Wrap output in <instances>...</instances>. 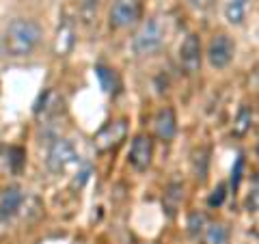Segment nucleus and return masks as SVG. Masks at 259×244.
Returning <instances> with one entry per match:
<instances>
[{"label":"nucleus","instance_id":"f8f14e48","mask_svg":"<svg viewBox=\"0 0 259 244\" xmlns=\"http://www.w3.org/2000/svg\"><path fill=\"white\" fill-rule=\"evenodd\" d=\"M246 9H248V0H229L225 7V15H227V22L238 26V24L244 22L246 18Z\"/></svg>","mask_w":259,"mask_h":244},{"label":"nucleus","instance_id":"1a4fd4ad","mask_svg":"<svg viewBox=\"0 0 259 244\" xmlns=\"http://www.w3.org/2000/svg\"><path fill=\"white\" fill-rule=\"evenodd\" d=\"M22 203H24L22 190L18 186H9V188L3 192V197H0V223L13 221L22 210Z\"/></svg>","mask_w":259,"mask_h":244},{"label":"nucleus","instance_id":"2eb2a0df","mask_svg":"<svg viewBox=\"0 0 259 244\" xmlns=\"http://www.w3.org/2000/svg\"><path fill=\"white\" fill-rule=\"evenodd\" d=\"M250 124H253V115H250V110L244 106L240 110L236 124H233V134H236V136H244L250 130Z\"/></svg>","mask_w":259,"mask_h":244},{"label":"nucleus","instance_id":"39448f33","mask_svg":"<svg viewBox=\"0 0 259 244\" xmlns=\"http://www.w3.org/2000/svg\"><path fill=\"white\" fill-rule=\"evenodd\" d=\"M125 136H127V121L125 119L110 121V124H106L100 130V132L95 134V138H93L95 149L97 151L115 149V147H119V145L125 141Z\"/></svg>","mask_w":259,"mask_h":244},{"label":"nucleus","instance_id":"6ab92c4d","mask_svg":"<svg viewBox=\"0 0 259 244\" xmlns=\"http://www.w3.org/2000/svg\"><path fill=\"white\" fill-rule=\"evenodd\" d=\"M227 197V186L225 184H218V188H214V192L209 194V199H207V206L209 208H218L221 203L225 201Z\"/></svg>","mask_w":259,"mask_h":244},{"label":"nucleus","instance_id":"f3484780","mask_svg":"<svg viewBox=\"0 0 259 244\" xmlns=\"http://www.w3.org/2000/svg\"><path fill=\"white\" fill-rule=\"evenodd\" d=\"M205 225H207L205 214H201V212H192L190 214V218H188V231L192 235H199L201 231L205 229Z\"/></svg>","mask_w":259,"mask_h":244},{"label":"nucleus","instance_id":"9b49d317","mask_svg":"<svg viewBox=\"0 0 259 244\" xmlns=\"http://www.w3.org/2000/svg\"><path fill=\"white\" fill-rule=\"evenodd\" d=\"M182 201H184V186L171 184L164 192V199H162V208H164L166 216H175V212L182 208Z\"/></svg>","mask_w":259,"mask_h":244},{"label":"nucleus","instance_id":"ddd939ff","mask_svg":"<svg viewBox=\"0 0 259 244\" xmlns=\"http://www.w3.org/2000/svg\"><path fill=\"white\" fill-rule=\"evenodd\" d=\"M95 76L100 78V85L102 89L106 93H117V89H119V78L115 74V69H110L106 67V65H97L95 67Z\"/></svg>","mask_w":259,"mask_h":244},{"label":"nucleus","instance_id":"423d86ee","mask_svg":"<svg viewBox=\"0 0 259 244\" xmlns=\"http://www.w3.org/2000/svg\"><path fill=\"white\" fill-rule=\"evenodd\" d=\"M233 54H236V44L227 35H216L207 48V61L216 69H225L233 61Z\"/></svg>","mask_w":259,"mask_h":244},{"label":"nucleus","instance_id":"4468645a","mask_svg":"<svg viewBox=\"0 0 259 244\" xmlns=\"http://www.w3.org/2000/svg\"><path fill=\"white\" fill-rule=\"evenodd\" d=\"M205 244H229V229L223 223L205 225Z\"/></svg>","mask_w":259,"mask_h":244},{"label":"nucleus","instance_id":"0eeeda50","mask_svg":"<svg viewBox=\"0 0 259 244\" xmlns=\"http://www.w3.org/2000/svg\"><path fill=\"white\" fill-rule=\"evenodd\" d=\"M151 158H153V141L147 134L134 136L132 147H130V153H127L130 165L136 171H147L151 165Z\"/></svg>","mask_w":259,"mask_h":244},{"label":"nucleus","instance_id":"f03ea898","mask_svg":"<svg viewBox=\"0 0 259 244\" xmlns=\"http://www.w3.org/2000/svg\"><path fill=\"white\" fill-rule=\"evenodd\" d=\"M162 44H164V24H162L158 18L147 20L141 26V30L136 32L132 48L139 56H149L153 52H158Z\"/></svg>","mask_w":259,"mask_h":244},{"label":"nucleus","instance_id":"aec40b11","mask_svg":"<svg viewBox=\"0 0 259 244\" xmlns=\"http://www.w3.org/2000/svg\"><path fill=\"white\" fill-rule=\"evenodd\" d=\"M246 208H248V212H257V180H253V190H250L248 194V201H246Z\"/></svg>","mask_w":259,"mask_h":244},{"label":"nucleus","instance_id":"20e7f679","mask_svg":"<svg viewBox=\"0 0 259 244\" xmlns=\"http://www.w3.org/2000/svg\"><path fill=\"white\" fill-rule=\"evenodd\" d=\"M143 5L141 0H115L110 9V26L112 28H130L141 20Z\"/></svg>","mask_w":259,"mask_h":244},{"label":"nucleus","instance_id":"a211bd4d","mask_svg":"<svg viewBox=\"0 0 259 244\" xmlns=\"http://www.w3.org/2000/svg\"><path fill=\"white\" fill-rule=\"evenodd\" d=\"M244 165H246L244 156H238L236 165H233V169H231V190H238V186L242 182V173H244Z\"/></svg>","mask_w":259,"mask_h":244},{"label":"nucleus","instance_id":"412c9836","mask_svg":"<svg viewBox=\"0 0 259 244\" xmlns=\"http://www.w3.org/2000/svg\"><path fill=\"white\" fill-rule=\"evenodd\" d=\"M190 5L199 11H209L216 5V0H190Z\"/></svg>","mask_w":259,"mask_h":244},{"label":"nucleus","instance_id":"f257e3e1","mask_svg":"<svg viewBox=\"0 0 259 244\" xmlns=\"http://www.w3.org/2000/svg\"><path fill=\"white\" fill-rule=\"evenodd\" d=\"M41 42V26L35 20L18 18L0 35V54L7 59H24Z\"/></svg>","mask_w":259,"mask_h":244},{"label":"nucleus","instance_id":"dca6fc26","mask_svg":"<svg viewBox=\"0 0 259 244\" xmlns=\"http://www.w3.org/2000/svg\"><path fill=\"white\" fill-rule=\"evenodd\" d=\"M80 15H82L84 24H93L97 18V0H84L80 7Z\"/></svg>","mask_w":259,"mask_h":244},{"label":"nucleus","instance_id":"6e6552de","mask_svg":"<svg viewBox=\"0 0 259 244\" xmlns=\"http://www.w3.org/2000/svg\"><path fill=\"white\" fill-rule=\"evenodd\" d=\"M180 65L186 74H197L201 67V39L199 35H188L180 46Z\"/></svg>","mask_w":259,"mask_h":244},{"label":"nucleus","instance_id":"7ed1b4c3","mask_svg":"<svg viewBox=\"0 0 259 244\" xmlns=\"http://www.w3.org/2000/svg\"><path fill=\"white\" fill-rule=\"evenodd\" d=\"M76 160H78V153L74 149V145H71L67 138H59V141H54L50 145V149H48L46 167L50 169L52 173H63V171H67Z\"/></svg>","mask_w":259,"mask_h":244},{"label":"nucleus","instance_id":"9d476101","mask_svg":"<svg viewBox=\"0 0 259 244\" xmlns=\"http://www.w3.org/2000/svg\"><path fill=\"white\" fill-rule=\"evenodd\" d=\"M153 130L160 141H173L177 134V117L173 108H162L158 110L156 119H153Z\"/></svg>","mask_w":259,"mask_h":244}]
</instances>
